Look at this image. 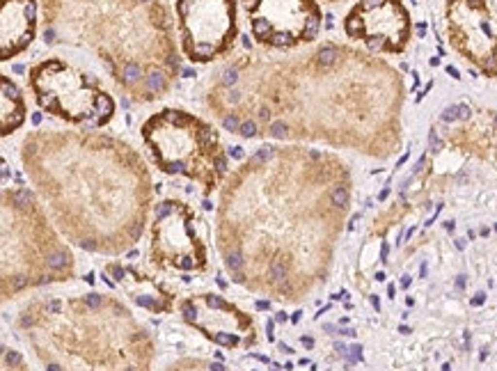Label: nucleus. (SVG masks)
<instances>
[{"mask_svg":"<svg viewBox=\"0 0 497 371\" xmlns=\"http://www.w3.org/2000/svg\"><path fill=\"white\" fill-rule=\"evenodd\" d=\"M403 99V78L390 62L328 41L289 60L227 67L211 105L232 133L240 113H252L259 135L390 158L401 147Z\"/></svg>","mask_w":497,"mask_h":371,"instance_id":"nucleus-1","label":"nucleus"},{"mask_svg":"<svg viewBox=\"0 0 497 371\" xmlns=\"http://www.w3.org/2000/svg\"><path fill=\"white\" fill-rule=\"evenodd\" d=\"M344 184H351V172L335 153L259 147L223 184L218 209L223 254L236 252L243 270L250 259H264L268 284L280 298L296 300L326 282L348 213L335 204V190Z\"/></svg>","mask_w":497,"mask_h":371,"instance_id":"nucleus-2","label":"nucleus"},{"mask_svg":"<svg viewBox=\"0 0 497 371\" xmlns=\"http://www.w3.org/2000/svg\"><path fill=\"white\" fill-rule=\"evenodd\" d=\"M21 161L78 248L115 254L140 241L152 177L128 142L94 129H39L21 142Z\"/></svg>","mask_w":497,"mask_h":371,"instance_id":"nucleus-3","label":"nucleus"},{"mask_svg":"<svg viewBox=\"0 0 497 371\" xmlns=\"http://www.w3.org/2000/svg\"><path fill=\"white\" fill-rule=\"evenodd\" d=\"M44 41L87 49L137 103L168 94L179 73L168 0H41Z\"/></svg>","mask_w":497,"mask_h":371,"instance_id":"nucleus-4","label":"nucleus"},{"mask_svg":"<svg viewBox=\"0 0 497 371\" xmlns=\"http://www.w3.org/2000/svg\"><path fill=\"white\" fill-rule=\"evenodd\" d=\"M140 135L160 172L197 181L206 195L227 177L229 163L220 135L197 115L181 108H163L144 119Z\"/></svg>","mask_w":497,"mask_h":371,"instance_id":"nucleus-5","label":"nucleus"},{"mask_svg":"<svg viewBox=\"0 0 497 371\" xmlns=\"http://www.w3.org/2000/svg\"><path fill=\"white\" fill-rule=\"evenodd\" d=\"M28 87L46 115L80 129L105 126L117 108L94 73L83 71L62 57H46L32 65Z\"/></svg>","mask_w":497,"mask_h":371,"instance_id":"nucleus-6","label":"nucleus"},{"mask_svg":"<svg viewBox=\"0 0 497 371\" xmlns=\"http://www.w3.org/2000/svg\"><path fill=\"white\" fill-rule=\"evenodd\" d=\"M176 33L184 55L195 65L224 57L239 37L236 0H176Z\"/></svg>","mask_w":497,"mask_h":371,"instance_id":"nucleus-7","label":"nucleus"},{"mask_svg":"<svg viewBox=\"0 0 497 371\" xmlns=\"http://www.w3.org/2000/svg\"><path fill=\"white\" fill-rule=\"evenodd\" d=\"M250 34L266 49L289 51L319 37L323 12L316 0H240Z\"/></svg>","mask_w":497,"mask_h":371,"instance_id":"nucleus-8","label":"nucleus"},{"mask_svg":"<svg viewBox=\"0 0 497 371\" xmlns=\"http://www.w3.org/2000/svg\"><path fill=\"white\" fill-rule=\"evenodd\" d=\"M445 25L451 49L481 76L497 78V23L486 0H447Z\"/></svg>","mask_w":497,"mask_h":371,"instance_id":"nucleus-9","label":"nucleus"},{"mask_svg":"<svg viewBox=\"0 0 497 371\" xmlns=\"http://www.w3.org/2000/svg\"><path fill=\"white\" fill-rule=\"evenodd\" d=\"M344 33L374 53L399 55L410 44L412 21L401 0H358L344 17Z\"/></svg>","mask_w":497,"mask_h":371,"instance_id":"nucleus-10","label":"nucleus"},{"mask_svg":"<svg viewBox=\"0 0 497 371\" xmlns=\"http://www.w3.org/2000/svg\"><path fill=\"white\" fill-rule=\"evenodd\" d=\"M197 213L186 202L165 200L156 206L154 261L179 270H195L206 261V250L197 234Z\"/></svg>","mask_w":497,"mask_h":371,"instance_id":"nucleus-11","label":"nucleus"},{"mask_svg":"<svg viewBox=\"0 0 497 371\" xmlns=\"http://www.w3.org/2000/svg\"><path fill=\"white\" fill-rule=\"evenodd\" d=\"M39 2L37 0H2L0 12V60L7 62L30 49L37 37Z\"/></svg>","mask_w":497,"mask_h":371,"instance_id":"nucleus-12","label":"nucleus"},{"mask_svg":"<svg viewBox=\"0 0 497 371\" xmlns=\"http://www.w3.org/2000/svg\"><path fill=\"white\" fill-rule=\"evenodd\" d=\"M2 87H0V133L7 137L9 133L18 131L25 124L28 105L21 87L16 85L7 73H2Z\"/></svg>","mask_w":497,"mask_h":371,"instance_id":"nucleus-13","label":"nucleus"},{"mask_svg":"<svg viewBox=\"0 0 497 371\" xmlns=\"http://www.w3.org/2000/svg\"><path fill=\"white\" fill-rule=\"evenodd\" d=\"M257 307H259V309H268V307H271V300H268V303L261 300V303H257Z\"/></svg>","mask_w":497,"mask_h":371,"instance_id":"nucleus-14","label":"nucleus"},{"mask_svg":"<svg viewBox=\"0 0 497 371\" xmlns=\"http://www.w3.org/2000/svg\"><path fill=\"white\" fill-rule=\"evenodd\" d=\"M312 344H314V341H312V339H309V337H303V346L312 348Z\"/></svg>","mask_w":497,"mask_h":371,"instance_id":"nucleus-15","label":"nucleus"},{"mask_svg":"<svg viewBox=\"0 0 497 371\" xmlns=\"http://www.w3.org/2000/svg\"><path fill=\"white\" fill-rule=\"evenodd\" d=\"M319 2H328V5H335V2H342V0H319Z\"/></svg>","mask_w":497,"mask_h":371,"instance_id":"nucleus-16","label":"nucleus"}]
</instances>
